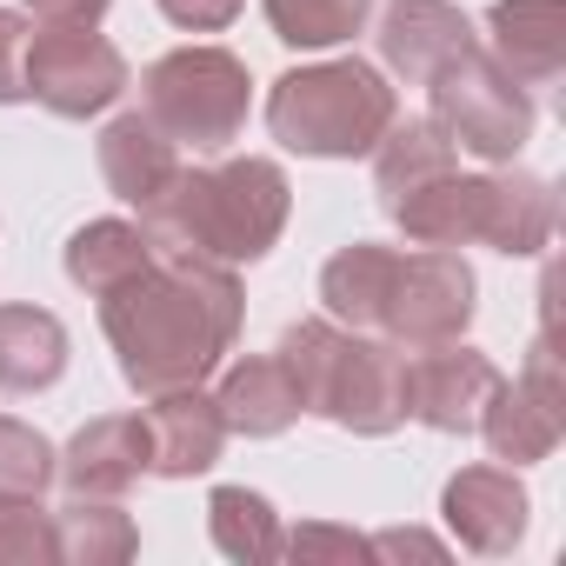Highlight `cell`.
Masks as SVG:
<instances>
[{
  "instance_id": "cell-1",
  "label": "cell",
  "mask_w": 566,
  "mask_h": 566,
  "mask_svg": "<svg viewBox=\"0 0 566 566\" xmlns=\"http://www.w3.org/2000/svg\"><path fill=\"white\" fill-rule=\"evenodd\" d=\"M240 280L227 260L154 247V260L127 287L101 294V334L120 360V380L154 400L174 387H207V374L240 340Z\"/></svg>"
},
{
  "instance_id": "cell-2",
  "label": "cell",
  "mask_w": 566,
  "mask_h": 566,
  "mask_svg": "<svg viewBox=\"0 0 566 566\" xmlns=\"http://www.w3.org/2000/svg\"><path fill=\"white\" fill-rule=\"evenodd\" d=\"M287 213H294V187L260 154L220 160V167H180L167 180V193H154L140 207L154 247H187V253H207L227 266L266 260L273 240L287 233Z\"/></svg>"
},
{
  "instance_id": "cell-3",
  "label": "cell",
  "mask_w": 566,
  "mask_h": 566,
  "mask_svg": "<svg viewBox=\"0 0 566 566\" xmlns=\"http://www.w3.org/2000/svg\"><path fill=\"white\" fill-rule=\"evenodd\" d=\"M280 367H287L301 413H321L360 440H380L407 420V354L394 340H360L334 321H301L280 334Z\"/></svg>"
},
{
  "instance_id": "cell-4",
  "label": "cell",
  "mask_w": 566,
  "mask_h": 566,
  "mask_svg": "<svg viewBox=\"0 0 566 566\" xmlns=\"http://www.w3.org/2000/svg\"><path fill=\"white\" fill-rule=\"evenodd\" d=\"M394 87L367 61H321L294 67L266 87V127L287 154L307 160H354L374 154V140L394 127Z\"/></svg>"
},
{
  "instance_id": "cell-5",
  "label": "cell",
  "mask_w": 566,
  "mask_h": 566,
  "mask_svg": "<svg viewBox=\"0 0 566 566\" xmlns=\"http://www.w3.org/2000/svg\"><path fill=\"white\" fill-rule=\"evenodd\" d=\"M247 61L227 48H174L140 74V114L193 154H220L227 140H240L247 127Z\"/></svg>"
},
{
  "instance_id": "cell-6",
  "label": "cell",
  "mask_w": 566,
  "mask_h": 566,
  "mask_svg": "<svg viewBox=\"0 0 566 566\" xmlns=\"http://www.w3.org/2000/svg\"><path fill=\"white\" fill-rule=\"evenodd\" d=\"M433 87V127L453 140V147H467V154H480V160H513L526 140H533V94L493 61V54H460L440 81H427Z\"/></svg>"
},
{
  "instance_id": "cell-7",
  "label": "cell",
  "mask_w": 566,
  "mask_h": 566,
  "mask_svg": "<svg viewBox=\"0 0 566 566\" xmlns=\"http://www.w3.org/2000/svg\"><path fill=\"white\" fill-rule=\"evenodd\" d=\"M21 81H28V101H41L48 114L87 120L127 94V61L94 28H41V34H28Z\"/></svg>"
},
{
  "instance_id": "cell-8",
  "label": "cell",
  "mask_w": 566,
  "mask_h": 566,
  "mask_svg": "<svg viewBox=\"0 0 566 566\" xmlns=\"http://www.w3.org/2000/svg\"><path fill=\"white\" fill-rule=\"evenodd\" d=\"M473 307H480L473 266L453 247H420V253H400L380 334L394 347H440V340H460L473 327Z\"/></svg>"
},
{
  "instance_id": "cell-9",
  "label": "cell",
  "mask_w": 566,
  "mask_h": 566,
  "mask_svg": "<svg viewBox=\"0 0 566 566\" xmlns=\"http://www.w3.org/2000/svg\"><path fill=\"white\" fill-rule=\"evenodd\" d=\"M500 387V367L460 340L440 347H413L407 354V413L433 433H473L486 400Z\"/></svg>"
},
{
  "instance_id": "cell-10",
  "label": "cell",
  "mask_w": 566,
  "mask_h": 566,
  "mask_svg": "<svg viewBox=\"0 0 566 566\" xmlns=\"http://www.w3.org/2000/svg\"><path fill=\"white\" fill-rule=\"evenodd\" d=\"M526 513H533V500L513 480V467H460L447 480V493H440L447 533L467 553H486V559H500V553H513L526 539Z\"/></svg>"
},
{
  "instance_id": "cell-11",
  "label": "cell",
  "mask_w": 566,
  "mask_h": 566,
  "mask_svg": "<svg viewBox=\"0 0 566 566\" xmlns=\"http://www.w3.org/2000/svg\"><path fill=\"white\" fill-rule=\"evenodd\" d=\"M140 473H154L147 413H101V420H87L67 440L61 467H54V480L67 493H87V500H120L127 486H140Z\"/></svg>"
},
{
  "instance_id": "cell-12",
  "label": "cell",
  "mask_w": 566,
  "mask_h": 566,
  "mask_svg": "<svg viewBox=\"0 0 566 566\" xmlns=\"http://www.w3.org/2000/svg\"><path fill=\"white\" fill-rule=\"evenodd\" d=\"M460 54H473V28H467V14L453 8V0H394V8L380 14V61L400 81L427 87Z\"/></svg>"
},
{
  "instance_id": "cell-13",
  "label": "cell",
  "mask_w": 566,
  "mask_h": 566,
  "mask_svg": "<svg viewBox=\"0 0 566 566\" xmlns=\"http://www.w3.org/2000/svg\"><path fill=\"white\" fill-rule=\"evenodd\" d=\"M553 180L539 174H480V240L473 247H493L506 260H533L546 253L553 240Z\"/></svg>"
},
{
  "instance_id": "cell-14",
  "label": "cell",
  "mask_w": 566,
  "mask_h": 566,
  "mask_svg": "<svg viewBox=\"0 0 566 566\" xmlns=\"http://www.w3.org/2000/svg\"><path fill=\"white\" fill-rule=\"evenodd\" d=\"M147 440H154V473L160 480H193L220 460L227 447V420L213 407V394L200 387H174V394H154L147 407Z\"/></svg>"
},
{
  "instance_id": "cell-15",
  "label": "cell",
  "mask_w": 566,
  "mask_h": 566,
  "mask_svg": "<svg viewBox=\"0 0 566 566\" xmlns=\"http://www.w3.org/2000/svg\"><path fill=\"white\" fill-rule=\"evenodd\" d=\"M486 34H493V61L520 87L559 81V67H566V8L559 0H493Z\"/></svg>"
},
{
  "instance_id": "cell-16",
  "label": "cell",
  "mask_w": 566,
  "mask_h": 566,
  "mask_svg": "<svg viewBox=\"0 0 566 566\" xmlns=\"http://www.w3.org/2000/svg\"><path fill=\"white\" fill-rule=\"evenodd\" d=\"M213 407L227 420V433H247V440H273L301 420V394L280 367V354H240L220 387H213Z\"/></svg>"
},
{
  "instance_id": "cell-17",
  "label": "cell",
  "mask_w": 566,
  "mask_h": 566,
  "mask_svg": "<svg viewBox=\"0 0 566 566\" xmlns=\"http://www.w3.org/2000/svg\"><path fill=\"white\" fill-rule=\"evenodd\" d=\"M394 273H400V253L380 247V240H354L340 247L327 266H321V307L334 327H380L387 321V294H394Z\"/></svg>"
},
{
  "instance_id": "cell-18",
  "label": "cell",
  "mask_w": 566,
  "mask_h": 566,
  "mask_svg": "<svg viewBox=\"0 0 566 566\" xmlns=\"http://www.w3.org/2000/svg\"><path fill=\"white\" fill-rule=\"evenodd\" d=\"M174 174H180V147L147 114H120L101 127V180L114 187V200L147 207L154 193H167Z\"/></svg>"
},
{
  "instance_id": "cell-19",
  "label": "cell",
  "mask_w": 566,
  "mask_h": 566,
  "mask_svg": "<svg viewBox=\"0 0 566 566\" xmlns=\"http://www.w3.org/2000/svg\"><path fill=\"white\" fill-rule=\"evenodd\" d=\"M67 374V327L48 307H0V394H48Z\"/></svg>"
},
{
  "instance_id": "cell-20",
  "label": "cell",
  "mask_w": 566,
  "mask_h": 566,
  "mask_svg": "<svg viewBox=\"0 0 566 566\" xmlns=\"http://www.w3.org/2000/svg\"><path fill=\"white\" fill-rule=\"evenodd\" d=\"M440 174H453V140L433 120H400L394 114V127L374 140V193H380V207L394 213L407 193H420Z\"/></svg>"
},
{
  "instance_id": "cell-21",
  "label": "cell",
  "mask_w": 566,
  "mask_h": 566,
  "mask_svg": "<svg viewBox=\"0 0 566 566\" xmlns=\"http://www.w3.org/2000/svg\"><path fill=\"white\" fill-rule=\"evenodd\" d=\"M413 247H473L480 240V174H440L387 213Z\"/></svg>"
},
{
  "instance_id": "cell-22",
  "label": "cell",
  "mask_w": 566,
  "mask_h": 566,
  "mask_svg": "<svg viewBox=\"0 0 566 566\" xmlns=\"http://www.w3.org/2000/svg\"><path fill=\"white\" fill-rule=\"evenodd\" d=\"M147 260H154V240L134 220H87L67 240V280H74L81 294H94V301L114 294V287H127Z\"/></svg>"
},
{
  "instance_id": "cell-23",
  "label": "cell",
  "mask_w": 566,
  "mask_h": 566,
  "mask_svg": "<svg viewBox=\"0 0 566 566\" xmlns=\"http://www.w3.org/2000/svg\"><path fill=\"white\" fill-rule=\"evenodd\" d=\"M473 433H486L493 460H506V467H539V460L559 447L566 420H559V413H546V407H539V400H533L520 380H500Z\"/></svg>"
},
{
  "instance_id": "cell-24",
  "label": "cell",
  "mask_w": 566,
  "mask_h": 566,
  "mask_svg": "<svg viewBox=\"0 0 566 566\" xmlns=\"http://www.w3.org/2000/svg\"><path fill=\"white\" fill-rule=\"evenodd\" d=\"M207 533H213V546H220L227 559H240V566H266V559L287 553V533H280L273 500L253 493V486H213V493H207Z\"/></svg>"
},
{
  "instance_id": "cell-25",
  "label": "cell",
  "mask_w": 566,
  "mask_h": 566,
  "mask_svg": "<svg viewBox=\"0 0 566 566\" xmlns=\"http://www.w3.org/2000/svg\"><path fill=\"white\" fill-rule=\"evenodd\" d=\"M54 546H61L67 566H120V559L140 553V533H134V520H127L114 500L74 493V500L54 513Z\"/></svg>"
},
{
  "instance_id": "cell-26",
  "label": "cell",
  "mask_w": 566,
  "mask_h": 566,
  "mask_svg": "<svg viewBox=\"0 0 566 566\" xmlns=\"http://www.w3.org/2000/svg\"><path fill=\"white\" fill-rule=\"evenodd\" d=\"M260 8H266L273 41L301 48V54L340 48V41H354L374 21V0H260Z\"/></svg>"
},
{
  "instance_id": "cell-27",
  "label": "cell",
  "mask_w": 566,
  "mask_h": 566,
  "mask_svg": "<svg viewBox=\"0 0 566 566\" xmlns=\"http://www.w3.org/2000/svg\"><path fill=\"white\" fill-rule=\"evenodd\" d=\"M48 559H61V546L41 493H0V566H48Z\"/></svg>"
},
{
  "instance_id": "cell-28",
  "label": "cell",
  "mask_w": 566,
  "mask_h": 566,
  "mask_svg": "<svg viewBox=\"0 0 566 566\" xmlns=\"http://www.w3.org/2000/svg\"><path fill=\"white\" fill-rule=\"evenodd\" d=\"M54 467H61V453L48 447V433L0 413V493H48Z\"/></svg>"
},
{
  "instance_id": "cell-29",
  "label": "cell",
  "mask_w": 566,
  "mask_h": 566,
  "mask_svg": "<svg viewBox=\"0 0 566 566\" xmlns=\"http://www.w3.org/2000/svg\"><path fill=\"white\" fill-rule=\"evenodd\" d=\"M294 559H374V539L354 533V526H301L287 539Z\"/></svg>"
},
{
  "instance_id": "cell-30",
  "label": "cell",
  "mask_w": 566,
  "mask_h": 566,
  "mask_svg": "<svg viewBox=\"0 0 566 566\" xmlns=\"http://www.w3.org/2000/svg\"><path fill=\"white\" fill-rule=\"evenodd\" d=\"M28 21L21 14H8L0 8V107H14V101H28V81H21V61H28Z\"/></svg>"
},
{
  "instance_id": "cell-31",
  "label": "cell",
  "mask_w": 566,
  "mask_h": 566,
  "mask_svg": "<svg viewBox=\"0 0 566 566\" xmlns=\"http://www.w3.org/2000/svg\"><path fill=\"white\" fill-rule=\"evenodd\" d=\"M160 14L187 34H220V28H233L240 0H160Z\"/></svg>"
},
{
  "instance_id": "cell-32",
  "label": "cell",
  "mask_w": 566,
  "mask_h": 566,
  "mask_svg": "<svg viewBox=\"0 0 566 566\" xmlns=\"http://www.w3.org/2000/svg\"><path fill=\"white\" fill-rule=\"evenodd\" d=\"M34 28H101L114 0H21Z\"/></svg>"
},
{
  "instance_id": "cell-33",
  "label": "cell",
  "mask_w": 566,
  "mask_h": 566,
  "mask_svg": "<svg viewBox=\"0 0 566 566\" xmlns=\"http://www.w3.org/2000/svg\"><path fill=\"white\" fill-rule=\"evenodd\" d=\"M400 553H420V559H440L447 546H440L433 533H413V526H387V533H374V559H400Z\"/></svg>"
}]
</instances>
